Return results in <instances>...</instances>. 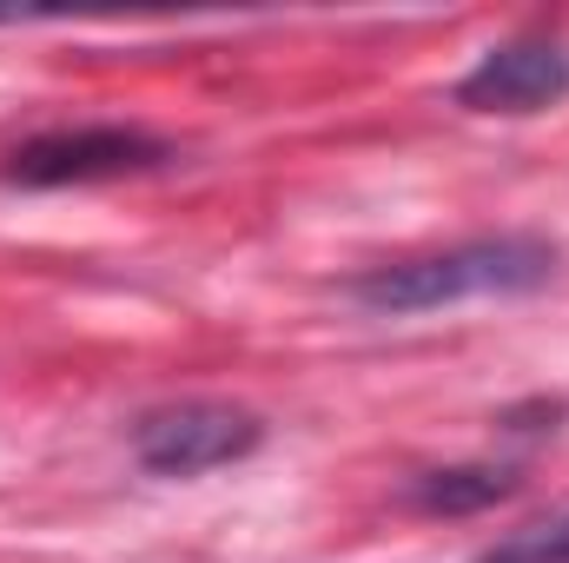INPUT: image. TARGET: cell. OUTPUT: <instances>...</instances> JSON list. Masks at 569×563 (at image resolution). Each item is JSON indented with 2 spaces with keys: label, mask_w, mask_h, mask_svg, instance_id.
<instances>
[{
  "label": "cell",
  "mask_w": 569,
  "mask_h": 563,
  "mask_svg": "<svg viewBox=\"0 0 569 563\" xmlns=\"http://www.w3.org/2000/svg\"><path fill=\"white\" fill-rule=\"evenodd\" d=\"M557 279V246L537 233H497V239H463L425 259L378 266L351 279V298L378 318H411V312H443L463 298H510Z\"/></svg>",
  "instance_id": "1"
},
{
  "label": "cell",
  "mask_w": 569,
  "mask_h": 563,
  "mask_svg": "<svg viewBox=\"0 0 569 563\" xmlns=\"http://www.w3.org/2000/svg\"><path fill=\"white\" fill-rule=\"evenodd\" d=\"M266 437V424L246 405H219V398H186V405H159L133 424V457L152 477H206L219 464L252 457Z\"/></svg>",
  "instance_id": "2"
},
{
  "label": "cell",
  "mask_w": 569,
  "mask_h": 563,
  "mask_svg": "<svg viewBox=\"0 0 569 563\" xmlns=\"http://www.w3.org/2000/svg\"><path fill=\"white\" fill-rule=\"evenodd\" d=\"M172 146L146 127H73V134H40L20 152H7L0 179L7 186H100V179H127V172H152L166 166Z\"/></svg>",
  "instance_id": "3"
},
{
  "label": "cell",
  "mask_w": 569,
  "mask_h": 563,
  "mask_svg": "<svg viewBox=\"0 0 569 563\" xmlns=\"http://www.w3.org/2000/svg\"><path fill=\"white\" fill-rule=\"evenodd\" d=\"M569 93V47L523 33L490 47L463 80H457V107L463 113H543Z\"/></svg>",
  "instance_id": "4"
},
{
  "label": "cell",
  "mask_w": 569,
  "mask_h": 563,
  "mask_svg": "<svg viewBox=\"0 0 569 563\" xmlns=\"http://www.w3.org/2000/svg\"><path fill=\"white\" fill-rule=\"evenodd\" d=\"M517 477L497 471V464H463V471H430L411 484V504L418 511H443V517H463V511H483L497 497H510Z\"/></svg>",
  "instance_id": "5"
},
{
  "label": "cell",
  "mask_w": 569,
  "mask_h": 563,
  "mask_svg": "<svg viewBox=\"0 0 569 563\" xmlns=\"http://www.w3.org/2000/svg\"><path fill=\"white\" fill-rule=\"evenodd\" d=\"M477 563H569V511L523 524V531H503L490 551H477Z\"/></svg>",
  "instance_id": "6"
}]
</instances>
